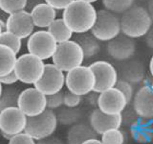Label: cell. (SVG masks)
I'll return each instance as SVG.
<instances>
[{
    "label": "cell",
    "mask_w": 153,
    "mask_h": 144,
    "mask_svg": "<svg viewBox=\"0 0 153 144\" xmlns=\"http://www.w3.org/2000/svg\"><path fill=\"white\" fill-rule=\"evenodd\" d=\"M5 29H6V21L2 20V18H0V37L5 31Z\"/></svg>",
    "instance_id": "cell-43"
},
{
    "label": "cell",
    "mask_w": 153,
    "mask_h": 144,
    "mask_svg": "<svg viewBox=\"0 0 153 144\" xmlns=\"http://www.w3.org/2000/svg\"><path fill=\"white\" fill-rule=\"evenodd\" d=\"M151 88H152V90H153V81H152V83H151Z\"/></svg>",
    "instance_id": "cell-49"
},
{
    "label": "cell",
    "mask_w": 153,
    "mask_h": 144,
    "mask_svg": "<svg viewBox=\"0 0 153 144\" xmlns=\"http://www.w3.org/2000/svg\"><path fill=\"white\" fill-rule=\"evenodd\" d=\"M102 144H126V133L120 129H112L102 134Z\"/></svg>",
    "instance_id": "cell-30"
},
{
    "label": "cell",
    "mask_w": 153,
    "mask_h": 144,
    "mask_svg": "<svg viewBox=\"0 0 153 144\" xmlns=\"http://www.w3.org/2000/svg\"><path fill=\"white\" fill-rule=\"evenodd\" d=\"M0 44L8 46L17 55L21 50L22 40L16 34L5 30L0 37Z\"/></svg>",
    "instance_id": "cell-28"
},
{
    "label": "cell",
    "mask_w": 153,
    "mask_h": 144,
    "mask_svg": "<svg viewBox=\"0 0 153 144\" xmlns=\"http://www.w3.org/2000/svg\"><path fill=\"white\" fill-rule=\"evenodd\" d=\"M149 72H150V75L153 79V55H152L151 59L149 61Z\"/></svg>",
    "instance_id": "cell-45"
},
{
    "label": "cell",
    "mask_w": 153,
    "mask_h": 144,
    "mask_svg": "<svg viewBox=\"0 0 153 144\" xmlns=\"http://www.w3.org/2000/svg\"><path fill=\"white\" fill-rule=\"evenodd\" d=\"M127 105L124 95L116 88L100 93L98 109L105 114L116 115L122 113Z\"/></svg>",
    "instance_id": "cell-15"
},
{
    "label": "cell",
    "mask_w": 153,
    "mask_h": 144,
    "mask_svg": "<svg viewBox=\"0 0 153 144\" xmlns=\"http://www.w3.org/2000/svg\"><path fill=\"white\" fill-rule=\"evenodd\" d=\"M47 30L56 40L57 44L71 40L74 35L62 18H56Z\"/></svg>",
    "instance_id": "cell-25"
},
{
    "label": "cell",
    "mask_w": 153,
    "mask_h": 144,
    "mask_svg": "<svg viewBox=\"0 0 153 144\" xmlns=\"http://www.w3.org/2000/svg\"><path fill=\"white\" fill-rule=\"evenodd\" d=\"M45 64L42 60L30 53H25L17 58L14 73L19 82L35 86L44 73Z\"/></svg>",
    "instance_id": "cell-5"
},
{
    "label": "cell",
    "mask_w": 153,
    "mask_h": 144,
    "mask_svg": "<svg viewBox=\"0 0 153 144\" xmlns=\"http://www.w3.org/2000/svg\"><path fill=\"white\" fill-rule=\"evenodd\" d=\"M95 83V75L89 65H80L65 74L67 90L82 97L94 90Z\"/></svg>",
    "instance_id": "cell-6"
},
{
    "label": "cell",
    "mask_w": 153,
    "mask_h": 144,
    "mask_svg": "<svg viewBox=\"0 0 153 144\" xmlns=\"http://www.w3.org/2000/svg\"><path fill=\"white\" fill-rule=\"evenodd\" d=\"M106 52L109 57L117 62H126L132 59L136 52V42L131 38L120 34L107 42Z\"/></svg>",
    "instance_id": "cell-13"
},
{
    "label": "cell",
    "mask_w": 153,
    "mask_h": 144,
    "mask_svg": "<svg viewBox=\"0 0 153 144\" xmlns=\"http://www.w3.org/2000/svg\"><path fill=\"white\" fill-rule=\"evenodd\" d=\"M44 1L55 10H62L63 11L75 0H44Z\"/></svg>",
    "instance_id": "cell-36"
},
{
    "label": "cell",
    "mask_w": 153,
    "mask_h": 144,
    "mask_svg": "<svg viewBox=\"0 0 153 144\" xmlns=\"http://www.w3.org/2000/svg\"><path fill=\"white\" fill-rule=\"evenodd\" d=\"M97 136L90 124L79 122L71 126L67 131V144H83L90 139L97 138Z\"/></svg>",
    "instance_id": "cell-21"
},
{
    "label": "cell",
    "mask_w": 153,
    "mask_h": 144,
    "mask_svg": "<svg viewBox=\"0 0 153 144\" xmlns=\"http://www.w3.org/2000/svg\"><path fill=\"white\" fill-rule=\"evenodd\" d=\"M145 40H146V46L153 50V24L150 27L149 31H148L147 34L145 36Z\"/></svg>",
    "instance_id": "cell-40"
},
{
    "label": "cell",
    "mask_w": 153,
    "mask_h": 144,
    "mask_svg": "<svg viewBox=\"0 0 153 144\" xmlns=\"http://www.w3.org/2000/svg\"><path fill=\"white\" fill-rule=\"evenodd\" d=\"M36 144H64V143L61 139L56 136H50L45 139H42V140L36 141Z\"/></svg>",
    "instance_id": "cell-39"
},
{
    "label": "cell",
    "mask_w": 153,
    "mask_h": 144,
    "mask_svg": "<svg viewBox=\"0 0 153 144\" xmlns=\"http://www.w3.org/2000/svg\"><path fill=\"white\" fill-rule=\"evenodd\" d=\"M121 79L129 82L132 85L140 84L145 82L146 67L141 61L129 60L124 62L120 70Z\"/></svg>",
    "instance_id": "cell-18"
},
{
    "label": "cell",
    "mask_w": 153,
    "mask_h": 144,
    "mask_svg": "<svg viewBox=\"0 0 153 144\" xmlns=\"http://www.w3.org/2000/svg\"><path fill=\"white\" fill-rule=\"evenodd\" d=\"M82 102V96L75 94L67 90L63 95V106L68 108H79L80 103Z\"/></svg>",
    "instance_id": "cell-34"
},
{
    "label": "cell",
    "mask_w": 153,
    "mask_h": 144,
    "mask_svg": "<svg viewBox=\"0 0 153 144\" xmlns=\"http://www.w3.org/2000/svg\"><path fill=\"white\" fill-rule=\"evenodd\" d=\"M132 106L140 118L153 120V90L151 84H145L137 90L132 100Z\"/></svg>",
    "instance_id": "cell-16"
},
{
    "label": "cell",
    "mask_w": 153,
    "mask_h": 144,
    "mask_svg": "<svg viewBox=\"0 0 153 144\" xmlns=\"http://www.w3.org/2000/svg\"><path fill=\"white\" fill-rule=\"evenodd\" d=\"M83 144H102V140H100L98 138H93V139H90V140H87Z\"/></svg>",
    "instance_id": "cell-44"
},
{
    "label": "cell",
    "mask_w": 153,
    "mask_h": 144,
    "mask_svg": "<svg viewBox=\"0 0 153 144\" xmlns=\"http://www.w3.org/2000/svg\"><path fill=\"white\" fill-rule=\"evenodd\" d=\"M33 86L46 96L60 92L65 86V74L54 64H46L44 73Z\"/></svg>",
    "instance_id": "cell-11"
},
{
    "label": "cell",
    "mask_w": 153,
    "mask_h": 144,
    "mask_svg": "<svg viewBox=\"0 0 153 144\" xmlns=\"http://www.w3.org/2000/svg\"><path fill=\"white\" fill-rule=\"evenodd\" d=\"M89 124L97 134L102 136L105 132L112 129H120L123 125L122 113L109 115L103 113L96 108L92 110L89 116Z\"/></svg>",
    "instance_id": "cell-17"
},
{
    "label": "cell",
    "mask_w": 153,
    "mask_h": 144,
    "mask_svg": "<svg viewBox=\"0 0 153 144\" xmlns=\"http://www.w3.org/2000/svg\"><path fill=\"white\" fill-rule=\"evenodd\" d=\"M74 40L81 47L86 60L94 58L100 52V40H98L91 34V32L84 34H76Z\"/></svg>",
    "instance_id": "cell-22"
},
{
    "label": "cell",
    "mask_w": 153,
    "mask_h": 144,
    "mask_svg": "<svg viewBox=\"0 0 153 144\" xmlns=\"http://www.w3.org/2000/svg\"><path fill=\"white\" fill-rule=\"evenodd\" d=\"M122 117H123V124L128 127H130L133 123H135L140 118L136 113L133 106L130 105H127V107L122 112Z\"/></svg>",
    "instance_id": "cell-33"
},
{
    "label": "cell",
    "mask_w": 153,
    "mask_h": 144,
    "mask_svg": "<svg viewBox=\"0 0 153 144\" xmlns=\"http://www.w3.org/2000/svg\"><path fill=\"white\" fill-rule=\"evenodd\" d=\"M27 8V0H0V9L8 16L24 11Z\"/></svg>",
    "instance_id": "cell-29"
},
{
    "label": "cell",
    "mask_w": 153,
    "mask_h": 144,
    "mask_svg": "<svg viewBox=\"0 0 153 144\" xmlns=\"http://www.w3.org/2000/svg\"><path fill=\"white\" fill-rule=\"evenodd\" d=\"M17 82H19V80L17 78L16 74L14 73V71L0 78V83L3 86H13V85H16Z\"/></svg>",
    "instance_id": "cell-37"
},
{
    "label": "cell",
    "mask_w": 153,
    "mask_h": 144,
    "mask_svg": "<svg viewBox=\"0 0 153 144\" xmlns=\"http://www.w3.org/2000/svg\"><path fill=\"white\" fill-rule=\"evenodd\" d=\"M21 91L16 85L3 86L0 96V112L9 108L18 107V100Z\"/></svg>",
    "instance_id": "cell-26"
},
{
    "label": "cell",
    "mask_w": 153,
    "mask_h": 144,
    "mask_svg": "<svg viewBox=\"0 0 153 144\" xmlns=\"http://www.w3.org/2000/svg\"><path fill=\"white\" fill-rule=\"evenodd\" d=\"M89 66L95 75L94 91L102 93L116 86L119 74L116 67L112 64L107 61H96Z\"/></svg>",
    "instance_id": "cell-9"
},
{
    "label": "cell",
    "mask_w": 153,
    "mask_h": 144,
    "mask_svg": "<svg viewBox=\"0 0 153 144\" xmlns=\"http://www.w3.org/2000/svg\"><path fill=\"white\" fill-rule=\"evenodd\" d=\"M99 96L100 93L96 92V91H91L90 93L85 95L86 102H87L91 107H97L98 108V103H99Z\"/></svg>",
    "instance_id": "cell-38"
},
{
    "label": "cell",
    "mask_w": 153,
    "mask_h": 144,
    "mask_svg": "<svg viewBox=\"0 0 153 144\" xmlns=\"http://www.w3.org/2000/svg\"><path fill=\"white\" fill-rule=\"evenodd\" d=\"M16 61V54L11 48L0 44V78L14 70Z\"/></svg>",
    "instance_id": "cell-24"
},
{
    "label": "cell",
    "mask_w": 153,
    "mask_h": 144,
    "mask_svg": "<svg viewBox=\"0 0 153 144\" xmlns=\"http://www.w3.org/2000/svg\"><path fill=\"white\" fill-rule=\"evenodd\" d=\"M57 117L54 110L47 109L36 116L28 117L25 132L36 141L53 136L57 128Z\"/></svg>",
    "instance_id": "cell-4"
},
{
    "label": "cell",
    "mask_w": 153,
    "mask_h": 144,
    "mask_svg": "<svg viewBox=\"0 0 153 144\" xmlns=\"http://www.w3.org/2000/svg\"><path fill=\"white\" fill-rule=\"evenodd\" d=\"M57 47V42L48 30L40 29L33 32L27 40L28 53L39 58L43 62L52 59Z\"/></svg>",
    "instance_id": "cell-8"
},
{
    "label": "cell",
    "mask_w": 153,
    "mask_h": 144,
    "mask_svg": "<svg viewBox=\"0 0 153 144\" xmlns=\"http://www.w3.org/2000/svg\"><path fill=\"white\" fill-rule=\"evenodd\" d=\"M152 24L147 10L142 6H133L121 16L122 34L133 40L145 37Z\"/></svg>",
    "instance_id": "cell-2"
},
{
    "label": "cell",
    "mask_w": 153,
    "mask_h": 144,
    "mask_svg": "<svg viewBox=\"0 0 153 144\" xmlns=\"http://www.w3.org/2000/svg\"><path fill=\"white\" fill-rule=\"evenodd\" d=\"M97 11L93 4L75 0L63 10L62 19L74 34H84L92 30L97 19Z\"/></svg>",
    "instance_id": "cell-1"
},
{
    "label": "cell",
    "mask_w": 153,
    "mask_h": 144,
    "mask_svg": "<svg viewBox=\"0 0 153 144\" xmlns=\"http://www.w3.org/2000/svg\"><path fill=\"white\" fill-rule=\"evenodd\" d=\"M28 117L18 107L0 112V134L16 136L25 131Z\"/></svg>",
    "instance_id": "cell-12"
},
{
    "label": "cell",
    "mask_w": 153,
    "mask_h": 144,
    "mask_svg": "<svg viewBox=\"0 0 153 144\" xmlns=\"http://www.w3.org/2000/svg\"><path fill=\"white\" fill-rule=\"evenodd\" d=\"M43 2H45L44 0H27V8L26 9H28V12H31L36 6H37L38 4H41Z\"/></svg>",
    "instance_id": "cell-41"
},
{
    "label": "cell",
    "mask_w": 153,
    "mask_h": 144,
    "mask_svg": "<svg viewBox=\"0 0 153 144\" xmlns=\"http://www.w3.org/2000/svg\"><path fill=\"white\" fill-rule=\"evenodd\" d=\"M115 88H118L124 95V97H126V99L127 101V104L130 105V103L132 102V100L134 98V95H135L133 85L129 83V82L126 81V80L119 79Z\"/></svg>",
    "instance_id": "cell-31"
},
{
    "label": "cell",
    "mask_w": 153,
    "mask_h": 144,
    "mask_svg": "<svg viewBox=\"0 0 153 144\" xmlns=\"http://www.w3.org/2000/svg\"><path fill=\"white\" fill-rule=\"evenodd\" d=\"M81 1H84V2H86V3H89V4H93V3H95V2L99 1V0H81Z\"/></svg>",
    "instance_id": "cell-46"
},
{
    "label": "cell",
    "mask_w": 153,
    "mask_h": 144,
    "mask_svg": "<svg viewBox=\"0 0 153 144\" xmlns=\"http://www.w3.org/2000/svg\"><path fill=\"white\" fill-rule=\"evenodd\" d=\"M147 12L148 14H149V16L152 19V21H153V0H148L147 1Z\"/></svg>",
    "instance_id": "cell-42"
},
{
    "label": "cell",
    "mask_w": 153,
    "mask_h": 144,
    "mask_svg": "<svg viewBox=\"0 0 153 144\" xmlns=\"http://www.w3.org/2000/svg\"><path fill=\"white\" fill-rule=\"evenodd\" d=\"M129 134L133 140L139 144L153 142V120L139 118L129 127Z\"/></svg>",
    "instance_id": "cell-19"
},
{
    "label": "cell",
    "mask_w": 153,
    "mask_h": 144,
    "mask_svg": "<svg viewBox=\"0 0 153 144\" xmlns=\"http://www.w3.org/2000/svg\"><path fill=\"white\" fill-rule=\"evenodd\" d=\"M104 10L115 14H123L134 6L135 0H102Z\"/></svg>",
    "instance_id": "cell-27"
},
{
    "label": "cell",
    "mask_w": 153,
    "mask_h": 144,
    "mask_svg": "<svg viewBox=\"0 0 153 144\" xmlns=\"http://www.w3.org/2000/svg\"><path fill=\"white\" fill-rule=\"evenodd\" d=\"M18 108L27 117L40 114L47 110L46 95L35 86L23 89L19 96Z\"/></svg>",
    "instance_id": "cell-10"
},
{
    "label": "cell",
    "mask_w": 153,
    "mask_h": 144,
    "mask_svg": "<svg viewBox=\"0 0 153 144\" xmlns=\"http://www.w3.org/2000/svg\"><path fill=\"white\" fill-rule=\"evenodd\" d=\"M2 90H3V85L0 83V96H1V93H2Z\"/></svg>",
    "instance_id": "cell-47"
},
{
    "label": "cell",
    "mask_w": 153,
    "mask_h": 144,
    "mask_svg": "<svg viewBox=\"0 0 153 144\" xmlns=\"http://www.w3.org/2000/svg\"><path fill=\"white\" fill-rule=\"evenodd\" d=\"M4 14V13L1 11V9H0V18H1V14Z\"/></svg>",
    "instance_id": "cell-48"
},
{
    "label": "cell",
    "mask_w": 153,
    "mask_h": 144,
    "mask_svg": "<svg viewBox=\"0 0 153 144\" xmlns=\"http://www.w3.org/2000/svg\"><path fill=\"white\" fill-rule=\"evenodd\" d=\"M84 60L82 49L74 40L57 44L52 58L53 64L64 73L82 65Z\"/></svg>",
    "instance_id": "cell-3"
},
{
    "label": "cell",
    "mask_w": 153,
    "mask_h": 144,
    "mask_svg": "<svg viewBox=\"0 0 153 144\" xmlns=\"http://www.w3.org/2000/svg\"><path fill=\"white\" fill-rule=\"evenodd\" d=\"M63 95L64 92H57L52 95L46 96L47 98V109L55 110L63 107Z\"/></svg>",
    "instance_id": "cell-32"
},
{
    "label": "cell",
    "mask_w": 153,
    "mask_h": 144,
    "mask_svg": "<svg viewBox=\"0 0 153 144\" xmlns=\"http://www.w3.org/2000/svg\"><path fill=\"white\" fill-rule=\"evenodd\" d=\"M56 114L59 124L70 127L76 123H79L83 116L82 110L79 108H68L65 106L56 110Z\"/></svg>",
    "instance_id": "cell-23"
},
{
    "label": "cell",
    "mask_w": 153,
    "mask_h": 144,
    "mask_svg": "<svg viewBox=\"0 0 153 144\" xmlns=\"http://www.w3.org/2000/svg\"><path fill=\"white\" fill-rule=\"evenodd\" d=\"M91 34L100 41H110L118 37L121 31V18L106 10H100L97 13V19Z\"/></svg>",
    "instance_id": "cell-7"
},
{
    "label": "cell",
    "mask_w": 153,
    "mask_h": 144,
    "mask_svg": "<svg viewBox=\"0 0 153 144\" xmlns=\"http://www.w3.org/2000/svg\"><path fill=\"white\" fill-rule=\"evenodd\" d=\"M31 13L35 26L39 29H48L56 19V10L43 2L33 8Z\"/></svg>",
    "instance_id": "cell-20"
},
{
    "label": "cell",
    "mask_w": 153,
    "mask_h": 144,
    "mask_svg": "<svg viewBox=\"0 0 153 144\" xmlns=\"http://www.w3.org/2000/svg\"><path fill=\"white\" fill-rule=\"evenodd\" d=\"M35 28L36 26L33 24L31 13L27 10L10 14L6 19L5 30L16 34L21 40H25L31 37L32 34L35 32Z\"/></svg>",
    "instance_id": "cell-14"
},
{
    "label": "cell",
    "mask_w": 153,
    "mask_h": 144,
    "mask_svg": "<svg viewBox=\"0 0 153 144\" xmlns=\"http://www.w3.org/2000/svg\"><path fill=\"white\" fill-rule=\"evenodd\" d=\"M8 144H36V141L25 132L17 134L9 140Z\"/></svg>",
    "instance_id": "cell-35"
}]
</instances>
